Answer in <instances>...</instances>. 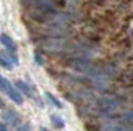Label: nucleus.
Segmentation results:
<instances>
[{
  "label": "nucleus",
  "instance_id": "6",
  "mask_svg": "<svg viewBox=\"0 0 133 131\" xmlns=\"http://www.w3.org/2000/svg\"><path fill=\"white\" fill-rule=\"evenodd\" d=\"M51 122L55 125V127H57V128H63V127H64L63 118H60V117H57V115H52V117H51Z\"/></svg>",
  "mask_w": 133,
  "mask_h": 131
},
{
  "label": "nucleus",
  "instance_id": "2",
  "mask_svg": "<svg viewBox=\"0 0 133 131\" xmlns=\"http://www.w3.org/2000/svg\"><path fill=\"white\" fill-rule=\"evenodd\" d=\"M17 57L15 56V54L8 50V53L5 50H2V66L8 69V70H12L15 66H17Z\"/></svg>",
  "mask_w": 133,
  "mask_h": 131
},
{
  "label": "nucleus",
  "instance_id": "5",
  "mask_svg": "<svg viewBox=\"0 0 133 131\" xmlns=\"http://www.w3.org/2000/svg\"><path fill=\"white\" fill-rule=\"evenodd\" d=\"M16 85H17V87L23 91L27 97H29V98H33V95H32V91H31V87L25 83V82H23V81H17L16 82Z\"/></svg>",
  "mask_w": 133,
  "mask_h": 131
},
{
  "label": "nucleus",
  "instance_id": "7",
  "mask_svg": "<svg viewBox=\"0 0 133 131\" xmlns=\"http://www.w3.org/2000/svg\"><path fill=\"white\" fill-rule=\"evenodd\" d=\"M45 95H47V98H48V101H49L55 107H57V109H61V107H63V106H61V103L57 101V98L55 97V95H52L49 91H47V93H45Z\"/></svg>",
  "mask_w": 133,
  "mask_h": 131
},
{
  "label": "nucleus",
  "instance_id": "3",
  "mask_svg": "<svg viewBox=\"0 0 133 131\" xmlns=\"http://www.w3.org/2000/svg\"><path fill=\"white\" fill-rule=\"evenodd\" d=\"M3 121L9 123V125H14V126H17L20 123V117L19 114L12 110V109H8L7 111H3Z\"/></svg>",
  "mask_w": 133,
  "mask_h": 131
},
{
  "label": "nucleus",
  "instance_id": "1",
  "mask_svg": "<svg viewBox=\"0 0 133 131\" xmlns=\"http://www.w3.org/2000/svg\"><path fill=\"white\" fill-rule=\"evenodd\" d=\"M0 85H2V90L11 98V101H14L16 105L23 103V97H21V94L15 89L12 85H11V82L7 78H4V77L0 78Z\"/></svg>",
  "mask_w": 133,
  "mask_h": 131
},
{
  "label": "nucleus",
  "instance_id": "10",
  "mask_svg": "<svg viewBox=\"0 0 133 131\" xmlns=\"http://www.w3.org/2000/svg\"><path fill=\"white\" fill-rule=\"evenodd\" d=\"M0 131H9V130L5 127V125H4V123H2V127H0Z\"/></svg>",
  "mask_w": 133,
  "mask_h": 131
},
{
  "label": "nucleus",
  "instance_id": "8",
  "mask_svg": "<svg viewBox=\"0 0 133 131\" xmlns=\"http://www.w3.org/2000/svg\"><path fill=\"white\" fill-rule=\"evenodd\" d=\"M96 131H123V128L116 127V126H105V127H100Z\"/></svg>",
  "mask_w": 133,
  "mask_h": 131
},
{
  "label": "nucleus",
  "instance_id": "4",
  "mask_svg": "<svg viewBox=\"0 0 133 131\" xmlns=\"http://www.w3.org/2000/svg\"><path fill=\"white\" fill-rule=\"evenodd\" d=\"M2 44H3L4 48H7V50H11V52L16 50V44L14 42L12 38H11L8 35H5V33L2 35Z\"/></svg>",
  "mask_w": 133,
  "mask_h": 131
},
{
  "label": "nucleus",
  "instance_id": "9",
  "mask_svg": "<svg viewBox=\"0 0 133 131\" xmlns=\"http://www.w3.org/2000/svg\"><path fill=\"white\" fill-rule=\"evenodd\" d=\"M19 131H31L29 126H23V127H19Z\"/></svg>",
  "mask_w": 133,
  "mask_h": 131
}]
</instances>
